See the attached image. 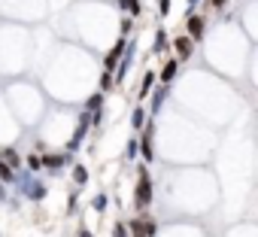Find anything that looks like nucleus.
Instances as JSON below:
<instances>
[{
  "label": "nucleus",
  "instance_id": "nucleus-20",
  "mask_svg": "<svg viewBox=\"0 0 258 237\" xmlns=\"http://www.w3.org/2000/svg\"><path fill=\"white\" fill-rule=\"evenodd\" d=\"M103 207H106V195H97L94 198V210H103Z\"/></svg>",
  "mask_w": 258,
  "mask_h": 237
},
{
  "label": "nucleus",
  "instance_id": "nucleus-9",
  "mask_svg": "<svg viewBox=\"0 0 258 237\" xmlns=\"http://www.w3.org/2000/svg\"><path fill=\"white\" fill-rule=\"evenodd\" d=\"M164 97H167V88H155V94H152V112H158V109H161Z\"/></svg>",
  "mask_w": 258,
  "mask_h": 237
},
{
  "label": "nucleus",
  "instance_id": "nucleus-25",
  "mask_svg": "<svg viewBox=\"0 0 258 237\" xmlns=\"http://www.w3.org/2000/svg\"><path fill=\"white\" fill-rule=\"evenodd\" d=\"M195 4H198V0H191V7H195Z\"/></svg>",
  "mask_w": 258,
  "mask_h": 237
},
{
  "label": "nucleus",
  "instance_id": "nucleus-21",
  "mask_svg": "<svg viewBox=\"0 0 258 237\" xmlns=\"http://www.w3.org/2000/svg\"><path fill=\"white\" fill-rule=\"evenodd\" d=\"M158 10H161V16H167L170 13V0H158Z\"/></svg>",
  "mask_w": 258,
  "mask_h": 237
},
{
  "label": "nucleus",
  "instance_id": "nucleus-22",
  "mask_svg": "<svg viewBox=\"0 0 258 237\" xmlns=\"http://www.w3.org/2000/svg\"><path fill=\"white\" fill-rule=\"evenodd\" d=\"M115 237H127V228H124V225H118V228H115Z\"/></svg>",
  "mask_w": 258,
  "mask_h": 237
},
{
  "label": "nucleus",
  "instance_id": "nucleus-7",
  "mask_svg": "<svg viewBox=\"0 0 258 237\" xmlns=\"http://www.w3.org/2000/svg\"><path fill=\"white\" fill-rule=\"evenodd\" d=\"M167 46H170V37H167L164 31H158V34H155V46H152V52H158V55H161Z\"/></svg>",
  "mask_w": 258,
  "mask_h": 237
},
{
  "label": "nucleus",
  "instance_id": "nucleus-17",
  "mask_svg": "<svg viewBox=\"0 0 258 237\" xmlns=\"http://www.w3.org/2000/svg\"><path fill=\"white\" fill-rule=\"evenodd\" d=\"M124 155H127V158H134V155H137V137H134L131 143H127V149H124Z\"/></svg>",
  "mask_w": 258,
  "mask_h": 237
},
{
  "label": "nucleus",
  "instance_id": "nucleus-3",
  "mask_svg": "<svg viewBox=\"0 0 258 237\" xmlns=\"http://www.w3.org/2000/svg\"><path fill=\"white\" fill-rule=\"evenodd\" d=\"M173 49H176L179 58H188V55L195 52V40H191V37H176V40H173Z\"/></svg>",
  "mask_w": 258,
  "mask_h": 237
},
{
  "label": "nucleus",
  "instance_id": "nucleus-10",
  "mask_svg": "<svg viewBox=\"0 0 258 237\" xmlns=\"http://www.w3.org/2000/svg\"><path fill=\"white\" fill-rule=\"evenodd\" d=\"M118 7L127 10L131 16H140V0H118Z\"/></svg>",
  "mask_w": 258,
  "mask_h": 237
},
{
  "label": "nucleus",
  "instance_id": "nucleus-24",
  "mask_svg": "<svg viewBox=\"0 0 258 237\" xmlns=\"http://www.w3.org/2000/svg\"><path fill=\"white\" fill-rule=\"evenodd\" d=\"M79 237H91V234H88V231H79Z\"/></svg>",
  "mask_w": 258,
  "mask_h": 237
},
{
  "label": "nucleus",
  "instance_id": "nucleus-16",
  "mask_svg": "<svg viewBox=\"0 0 258 237\" xmlns=\"http://www.w3.org/2000/svg\"><path fill=\"white\" fill-rule=\"evenodd\" d=\"M109 85H112V76L103 73V76H100V91H109Z\"/></svg>",
  "mask_w": 258,
  "mask_h": 237
},
{
  "label": "nucleus",
  "instance_id": "nucleus-12",
  "mask_svg": "<svg viewBox=\"0 0 258 237\" xmlns=\"http://www.w3.org/2000/svg\"><path fill=\"white\" fill-rule=\"evenodd\" d=\"M73 180H76V183H79V186H82V183H85V180H88V170H85V167H82V164H76V167H73Z\"/></svg>",
  "mask_w": 258,
  "mask_h": 237
},
{
  "label": "nucleus",
  "instance_id": "nucleus-23",
  "mask_svg": "<svg viewBox=\"0 0 258 237\" xmlns=\"http://www.w3.org/2000/svg\"><path fill=\"white\" fill-rule=\"evenodd\" d=\"M210 4H213V7H222V4H225V0H210Z\"/></svg>",
  "mask_w": 258,
  "mask_h": 237
},
{
  "label": "nucleus",
  "instance_id": "nucleus-8",
  "mask_svg": "<svg viewBox=\"0 0 258 237\" xmlns=\"http://www.w3.org/2000/svg\"><path fill=\"white\" fill-rule=\"evenodd\" d=\"M131 125H134L137 131H140V128L146 125V109H140V106H137V109L131 112Z\"/></svg>",
  "mask_w": 258,
  "mask_h": 237
},
{
  "label": "nucleus",
  "instance_id": "nucleus-6",
  "mask_svg": "<svg viewBox=\"0 0 258 237\" xmlns=\"http://www.w3.org/2000/svg\"><path fill=\"white\" fill-rule=\"evenodd\" d=\"M25 192H28V198H34V201L46 198V186H40V183H28V186H25Z\"/></svg>",
  "mask_w": 258,
  "mask_h": 237
},
{
  "label": "nucleus",
  "instance_id": "nucleus-2",
  "mask_svg": "<svg viewBox=\"0 0 258 237\" xmlns=\"http://www.w3.org/2000/svg\"><path fill=\"white\" fill-rule=\"evenodd\" d=\"M124 49H127V40H118V43H115V49L103 58V70H106V73H112V70L118 67V55H121Z\"/></svg>",
  "mask_w": 258,
  "mask_h": 237
},
{
  "label": "nucleus",
  "instance_id": "nucleus-4",
  "mask_svg": "<svg viewBox=\"0 0 258 237\" xmlns=\"http://www.w3.org/2000/svg\"><path fill=\"white\" fill-rule=\"evenodd\" d=\"M185 31H188V37H191V40H201V34H204V19L191 16V19H188V25H185Z\"/></svg>",
  "mask_w": 258,
  "mask_h": 237
},
{
  "label": "nucleus",
  "instance_id": "nucleus-15",
  "mask_svg": "<svg viewBox=\"0 0 258 237\" xmlns=\"http://www.w3.org/2000/svg\"><path fill=\"white\" fill-rule=\"evenodd\" d=\"M28 167H31V170H40V167H43V158H40V155H31V158H28Z\"/></svg>",
  "mask_w": 258,
  "mask_h": 237
},
{
  "label": "nucleus",
  "instance_id": "nucleus-14",
  "mask_svg": "<svg viewBox=\"0 0 258 237\" xmlns=\"http://www.w3.org/2000/svg\"><path fill=\"white\" fill-rule=\"evenodd\" d=\"M152 82H155V73H146V76H143V88H140V94H149V91H152Z\"/></svg>",
  "mask_w": 258,
  "mask_h": 237
},
{
  "label": "nucleus",
  "instance_id": "nucleus-1",
  "mask_svg": "<svg viewBox=\"0 0 258 237\" xmlns=\"http://www.w3.org/2000/svg\"><path fill=\"white\" fill-rule=\"evenodd\" d=\"M134 201H137V207H146V204L152 201V183H149V176H146V167H140V186H137Z\"/></svg>",
  "mask_w": 258,
  "mask_h": 237
},
{
  "label": "nucleus",
  "instance_id": "nucleus-19",
  "mask_svg": "<svg viewBox=\"0 0 258 237\" xmlns=\"http://www.w3.org/2000/svg\"><path fill=\"white\" fill-rule=\"evenodd\" d=\"M7 164H10V167H19L22 161H19V155H16V152H7Z\"/></svg>",
  "mask_w": 258,
  "mask_h": 237
},
{
  "label": "nucleus",
  "instance_id": "nucleus-18",
  "mask_svg": "<svg viewBox=\"0 0 258 237\" xmlns=\"http://www.w3.org/2000/svg\"><path fill=\"white\" fill-rule=\"evenodd\" d=\"M88 109H94V112L100 109V94H94V97H88Z\"/></svg>",
  "mask_w": 258,
  "mask_h": 237
},
{
  "label": "nucleus",
  "instance_id": "nucleus-11",
  "mask_svg": "<svg viewBox=\"0 0 258 237\" xmlns=\"http://www.w3.org/2000/svg\"><path fill=\"white\" fill-rule=\"evenodd\" d=\"M0 180H4V183H13L16 180V173H13V167L7 161H0Z\"/></svg>",
  "mask_w": 258,
  "mask_h": 237
},
{
  "label": "nucleus",
  "instance_id": "nucleus-13",
  "mask_svg": "<svg viewBox=\"0 0 258 237\" xmlns=\"http://www.w3.org/2000/svg\"><path fill=\"white\" fill-rule=\"evenodd\" d=\"M173 76H176V61H170V64L164 67V73H161V79H164V82H170Z\"/></svg>",
  "mask_w": 258,
  "mask_h": 237
},
{
  "label": "nucleus",
  "instance_id": "nucleus-5",
  "mask_svg": "<svg viewBox=\"0 0 258 237\" xmlns=\"http://www.w3.org/2000/svg\"><path fill=\"white\" fill-rule=\"evenodd\" d=\"M67 161H70L67 155H46V158H43V164H46V167H52V170H58V167H64Z\"/></svg>",
  "mask_w": 258,
  "mask_h": 237
}]
</instances>
